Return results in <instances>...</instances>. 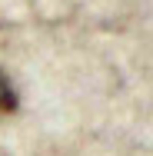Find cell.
Listing matches in <instances>:
<instances>
[{"mask_svg": "<svg viewBox=\"0 0 153 156\" xmlns=\"http://www.w3.org/2000/svg\"><path fill=\"white\" fill-rule=\"evenodd\" d=\"M17 90H13V83H10V76L0 70V116H7V113H13L17 110Z\"/></svg>", "mask_w": 153, "mask_h": 156, "instance_id": "1", "label": "cell"}]
</instances>
